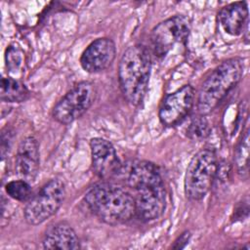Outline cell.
Returning a JSON list of instances; mask_svg holds the SVG:
<instances>
[{"label":"cell","mask_w":250,"mask_h":250,"mask_svg":"<svg viewBox=\"0 0 250 250\" xmlns=\"http://www.w3.org/2000/svg\"><path fill=\"white\" fill-rule=\"evenodd\" d=\"M127 185L136 191L135 216L150 222L162 216L166 208V190L159 168L152 162H135L127 174Z\"/></svg>","instance_id":"obj_1"},{"label":"cell","mask_w":250,"mask_h":250,"mask_svg":"<svg viewBox=\"0 0 250 250\" xmlns=\"http://www.w3.org/2000/svg\"><path fill=\"white\" fill-rule=\"evenodd\" d=\"M91 212L103 223L117 226L135 216V199L126 189L108 182L91 187L84 195Z\"/></svg>","instance_id":"obj_2"},{"label":"cell","mask_w":250,"mask_h":250,"mask_svg":"<svg viewBox=\"0 0 250 250\" xmlns=\"http://www.w3.org/2000/svg\"><path fill=\"white\" fill-rule=\"evenodd\" d=\"M151 71V55L146 47L136 44L123 53L118 64V82L125 100L139 105L146 93Z\"/></svg>","instance_id":"obj_3"},{"label":"cell","mask_w":250,"mask_h":250,"mask_svg":"<svg viewBox=\"0 0 250 250\" xmlns=\"http://www.w3.org/2000/svg\"><path fill=\"white\" fill-rule=\"evenodd\" d=\"M243 71L244 62L240 58L229 59L216 66L203 81L198 91V113L207 115L213 111L241 80Z\"/></svg>","instance_id":"obj_4"},{"label":"cell","mask_w":250,"mask_h":250,"mask_svg":"<svg viewBox=\"0 0 250 250\" xmlns=\"http://www.w3.org/2000/svg\"><path fill=\"white\" fill-rule=\"evenodd\" d=\"M218 170V157L211 148L197 151L189 161L185 175V193L192 201L205 197L210 190Z\"/></svg>","instance_id":"obj_5"},{"label":"cell","mask_w":250,"mask_h":250,"mask_svg":"<svg viewBox=\"0 0 250 250\" xmlns=\"http://www.w3.org/2000/svg\"><path fill=\"white\" fill-rule=\"evenodd\" d=\"M65 186L58 178L47 182L25 204L23 215L27 224L37 226L55 215L63 203Z\"/></svg>","instance_id":"obj_6"},{"label":"cell","mask_w":250,"mask_h":250,"mask_svg":"<svg viewBox=\"0 0 250 250\" xmlns=\"http://www.w3.org/2000/svg\"><path fill=\"white\" fill-rule=\"evenodd\" d=\"M97 88L93 82L81 81L73 86L54 106L56 121L67 125L80 118L95 103Z\"/></svg>","instance_id":"obj_7"},{"label":"cell","mask_w":250,"mask_h":250,"mask_svg":"<svg viewBox=\"0 0 250 250\" xmlns=\"http://www.w3.org/2000/svg\"><path fill=\"white\" fill-rule=\"evenodd\" d=\"M190 26V20L184 15H176L159 22L150 33L153 55L163 58L176 45L186 44Z\"/></svg>","instance_id":"obj_8"},{"label":"cell","mask_w":250,"mask_h":250,"mask_svg":"<svg viewBox=\"0 0 250 250\" xmlns=\"http://www.w3.org/2000/svg\"><path fill=\"white\" fill-rule=\"evenodd\" d=\"M194 104V89L185 85L168 94L161 102L158 116L160 122L167 127L179 124L191 110Z\"/></svg>","instance_id":"obj_9"},{"label":"cell","mask_w":250,"mask_h":250,"mask_svg":"<svg viewBox=\"0 0 250 250\" xmlns=\"http://www.w3.org/2000/svg\"><path fill=\"white\" fill-rule=\"evenodd\" d=\"M92 168L95 174L103 180H109L121 172L122 165L113 145L103 138H93L90 141Z\"/></svg>","instance_id":"obj_10"},{"label":"cell","mask_w":250,"mask_h":250,"mask_svg":"<svg viewBox=\"0 0 250 250\" xmlns=\"http://www.w3.org/2000/svg\"><path fill=\"white\" fill-rule=\"evenodd\" d=\"M116 56L115 43L108 37L91 42L80 57L82 68L89 73H98L108 68Z\"/></svg>","instance_id":"obj_11"},{"label":"cell","mask_w":250,"mask_h":250,"mask_svg":"<svg viewBox=\"0 0 250 250\" xmlns=\"http://www.w3.org/2000/svg\"><path fill=\"white\" fill-rule=\"evenodd\" d=\"M40 165V152L38 141L33 136L25 137L18 146L15 169L19 179L28 183L34 181Z\"/></svg>","instance_id":"obj_12"},{"label":"cell","mask_w":250,"mask_h":250,"mask_svg":"<svg viewBox=\"0 0 250 250\" xmlns=\"http://www.w3.org/2000/svg\"><path fill=\"white\" fill-rule=\"evenodd\" d=\"M219 21L223 29L231 36L243 34L248 27V8L246 2H233L219 12Z\"/></svg>","instance_id":"obj_13"},{"label":"cell","mask_w":250,"mask_h":250,"mask_svg":"<svg viewBox=\"0 0 250 250\" xmlns=\"http://www.w3.org/2000/svg\"><path fill=\"white\" fill-rule=\"evenodd\" d=\"M45 249H79L80 240L77 233L70 225L65 222H60L50 227L42 240Z\"/></svg>","instance_id":"obj_14"},{"label":"cell","mask_w":250,"mask_h":250,"mask_svg":"<svg viewBox=\"0 0 250 250\" xmlns=\"http://www.w3.org/2000/svg\"><path fill=\"white\" fill-rule=\"evenodd\" d=\"M0 88L1 100L6 103H21L29 97V91L24 83L12 76L3 77Z\"/></svg>","instance_id":"obj_15"},{"label":"cell","mask_w":250,"mask_h":250,"mask_svg":"<svg viewBox=\"0 0 250 250\" xmlns=\"http://www.w3.org/2000/svg\"><path fill=\"white\" fill-rule=\"evenodd\" d=\"M236 173L242 180L248 178L249 172V130L247 129L239 141L234 152Z\"/></svg>","instance_id":"obj_16"},{"label":"cell","mask_w":250,"mask_h":250,"mask_svg":"<svg viewBox=\"0 0 250 250\" xmlns=\"http://www.w3.org/2000/svg\"><path fill=\"white\" fill-rule=\"evenodd\" d=\"M5 62L9 73L20 74L24 65L23 51L16 44L9 45L5 51Z\"/></svg>","instance_id":"obj_17"},{"label":"cell","mask_w":250,"mask_h":250,"mask_svg":"<svg viewBox=\"0 0 250 250\" xmlns=\"http://www.w3.org/2000/svg\"><path fill=\"white\" fill-rule=\"evenodd\" d=\"M211 132V128L205 115L193 117L187 128V137L191 141H202L206 139Z\"/></svg>","instance_id":"obj_18"},{"label":"cell","mask_w":250,"mask_h":250,"mask_svg":"<svg viewBox=\"0 0 250 250\" xmlns=\"http://www.w3.org/2000/svg\"><path fill=\"white\" fill-rule=\"evenodd\" d=\"M5 191L11 198L21 202L27 201L32 192L30 183L21 179L8 182L5 185Z\"/></svg>","instance_id":"obj_19"},{"label":"cell","mask_w":250,"mask_h":250,"mask_svg":"<svg viewBox=\"0 0 250 250\" xmlns=\"http://www.w3.org/2000/svg\"><path fill=\"white\" fill-rule=\"evenodd\" d=\"M1 140V155L2 158H4L6 153L10 149V146L12 143V132L9 129H7V131H3Z\"/></svg>","instance_id":"obj_20"},{"label":"cell","mask_w":250,"mask_h":250,"mask_svg":"<svg viewBox=\"0 0 250 250\" xmlns=\"http://www.w3.org/2000/svg\"><path fill=\"white\" fill-rule=\"evenodd\" d=\"M189 238H190V233L188 231H185L184 233H182L175 240L174 244L172 245V248H174V249H182V248H184L188 243Z\"/></svg>","instance_id":"obj_21"}]
</instances>
